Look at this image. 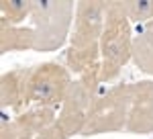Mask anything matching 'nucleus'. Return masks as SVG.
<instances>
[{"label":"nucleus","mask_w":153,"mask_h":139,"mask_svg":"<svg viewBox=\"0 0 153 139\" xmlns=\"http://www.w3.org/2000/svg\"><path fill=\"white\" fill-rule=\"evenodd\" d=\"M133 64L143 74L153 76V21L137 25L133 33Z\"/></svg>","instance_id":"10"},{"label":"nucleus","mask_w":153,"mask_h":139,"mask_svg":"<svg viewBox=\"0 0 153 139\" xmlns=\"http://www.w3.org/2000/svg\"><path fill=\"white\" fill-rule=\"evenodd\" d=\"M127 131L135 135L153 133V80H139L133 84Z\"/></svg>","instance_id":"7"},{"label":"nucleus","mask_w":153,"mask_h":139,"mask_svg":"<svg viewBox=\"0 0 153 139\" xmlns=\"http://www.w3.org/2000/svg\"><path fill=\"white\" fill-rule=\"evenodd\" d=\"M131 98H133V84H125V82L114 84L106 92L98 94L82 135L90 137V135L117 133L127 129Z\"/></svg>","instance_id":"4"},{"label":"nucleus","mask_w":153,"mask_h":139,"mask_svg":"<svg viewBox=\"0 0 153 139\" xmlns=\"http://www.w3.org/2000/svg\"><path fill=\"white\" fill-rule=\"evenodd\" d=\"M29 72L31 68L8 70L0 76V106L2 111H12L14 115H21L27 102V86H29Z\"/></svg>","instance_id":"8"},{"label":"nucleus","mask_w":153,"mask_h":139,"mask_svg":"<svg viewBox=\"0 0 153 139\" xmlns=\"http://www.w3.org/2000/svg\"><path fill=\"white\" fill-rule=\"evenodd\" d=\"M106 23V2L82 0L76 4V21L70 37L71 49H96L100 47Z\"/></svg>","instance_id":"6"},{"label":"nucleus","mask_w":153,"mask_h":139,"mask_svg":"<svg viewBox=\"0 0 153 139\" xmlns=\"http://www.w3.org/2000/svg\"><path fill=\"white\" fill-rule=\"evenodd\" d=\"M74 78L68 66L57 61H45L33 66L29 72V86H27V102L29 106H49L57 108L65 100Z\"/></svg>","instance_id":"5"},{"label":"nucleus","mask_w":153,"mask_h":139,"mask_svg":"<svg viewBox=\"0 0 153 139\" xmlns=\"http://www.w3.org/2000/svg\"><path fill=\"white\" fill-rule=\"evenodd\" d=\"M33 2L29 0H2L0 2V23L4 25H23L31 21Z\"/></svg>","instance_id":"12"},{"label":"nucleus","mask_w":153,"mask_h":139,"mask_svg":"<svg viewBox=\"0 0 153 139\" xmlns=\"http://www.w3.org/2000/svg\"><path fill=\"white\" fill-rule=\"evenodd\" d=\"M19 139L25 135L37 133L41 129H47L57 123V108H49V106H29L25 108L21 115H14Z\"/></svg>","instance_id":"9"},{"label":"nucleus","mask_w":153,"mask_h":139,"mask_svg":"<svg viewBox=\"0 0 153 139\" xmlns=\"http://www.w3.org/2000/svg\"><path fill=\"white\" fill-rule=\"evenodd\" d=\"M100 68L90 70L82 76L74 78L70 92L61 102L57 111V127L61 133L70 139L74 135H82L84 127L88 123L90 111L98 98V86H100Z\"/></svg>","instance_id":"3"},{"label":"nucleus","mask_w":153,"mask_h":139,"mask_svg":"<svg viewBox=\"0 0 153 139\" xmlns=\"http://www.w3.org/2000/svg\"><path fill=\"white\" fill-rule=\"evenodd\" d=\"M21 139H68L63 133H61V129L57 127V123L55 125H51L47 129H41V131H37V133H31V135H25Z\"/></svg>","instance_id":"15"},{"label":"nucleus","mask_w":153,"mask_h":139,"mask_svg":"<svg viewBox=\"0 0 153 139\" xmlns=\"http://www.w3.org/2000/svg\"><path fill=\"white\" fill-rule=\"evenodd\" d=\"M76 21V4L61 2H33L31 27L35 31V51L49 53L57 51L59 47L71 37V25Z\"/></svg>","instance_id":"2"},{"label":"nucleus","mask_w":153,"mask_h":139,"mask_svg":"<svg viewBox=\"0 0 153 139\" xmlns=\"http://www.w3.org/2000/svg\"><path fill=\"white\" fill-rule=\"evenodd\" d=\"M0 139H19L14 117H8L6 111H2V119H0Z\"/></svg>","instance_id":"14"},{"label":"nucleus","mask_w":153,"mask_h":139,"mask_svg":"<svg viewBox=\"0 0 153 139\" xmlns=\"http://www.w3.org/2000/svg\"><path fill=\"white\" fill-rule=\"evenodd\" d=\"M120 12L131 23L145 25L153 21V2L151 0H129V2H117Z\"/></svg>","instance_id":"13"},{"label":"nucleus","mask_w":153,"mask_h":139,"mask_svg":"<svg viewBox=\"0 0 153 139\" xmlns=\"http://www.w3.org/2000/svg\"><path fill=\"white\" fill-rule=\"evenodd\" d=\"M35 51V31L31 25H4L0 23V51Z\"/></svg>","instance_id":"11"},{"label":"nucleus","mask_w":153,"mask_h":139,"mask_svg":"<svg viewBox=\"0 0 153 139\" xmlns=\"http://www.w3.org/2000/svg\"><path fill=\"white\" fill-rule=\"evenodd\" d=\"M133 27L117 2H106V23L100 39V82H112L133 59Z\"/></svg>","instance_id":"1"}]
</instances>
